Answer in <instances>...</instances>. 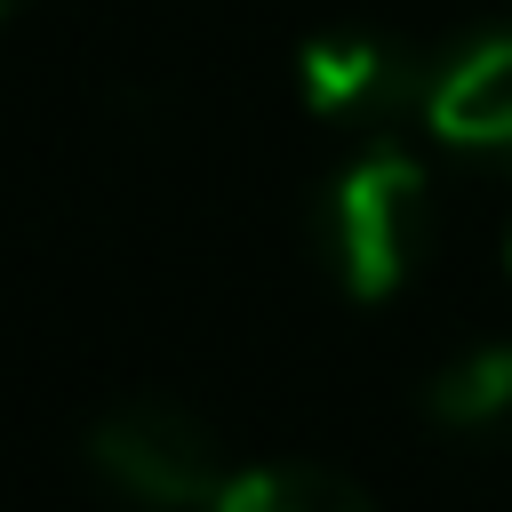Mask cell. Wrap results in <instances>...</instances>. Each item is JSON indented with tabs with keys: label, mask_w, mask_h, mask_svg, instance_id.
Here are the masks:
<instances>
[{
	"label": "cell",
	"mask_w": 512,
	"mask_h": 512,
	"mask_svg": "<svg viewBox=\"0 0 512 512\" xmlns=\"http://www.w3.org/2000/svg\"><path fill=\"white\" fill-rule=\"evenodd\" d=\"M424 128L456 152L512 160V32H472L432 64Z\"/></svg>",
	"instance_id": "277c9868"
},
{
	"label": "cell",
	"mask_w": 512,
	"mask_h": 512,
	"mask_svg": "<svg viewBox=\"0 0 512 512\" xmlns=\"http://www.w3.org/2000/svg\"><path fill=\"white\" fill-rule=\"evenodd\" d=\"M504 264H512V240H504Z\"/></svg>",
	"instance_id": "ba28073f"
},
{
	"label": "cell",
	"mask_w": 512,
	"mask_h": 512,
	"mask_svg": "<svg viewBox=\"0 0 512 512\" xmlns=\"http://www.w3.org/2000/svg\"><path fill=\"white\" fill-rule=\"evenodd\" d=\"M424 416L464 440H504L512 432V344H472L464 360H448L424 392Z\"/></svg>",
	"instance_id": "5b68a950"
},
{
	"label": "cell",
	"mask_w": 512,
	"mask_h": 512,
	"mask_svg": "<svg viewBox=\"0 0 512 512\" xmlns=\"http://www.w3.org/2000/svg\"><path fill=\"white\" fill-rule=\"evenodd\" d=\"M208 512H376V504L328 464H256L232 472Z\"/></svg>",
	"instance_id": "8992f818"
},
{
	"label": "cell",
	"mask_w": 512,
	"mask_h": 512,
	"mask_svg": "<svg viewBox=\"0 0 512 512\" xmlns=\"http://www.w3.org/2000/svg\"><path fill=\"white\" fill-rule=\"evenodd\" d=\"M88 464L104 472V488L152 504V512H184V504H216L224 496V448L216 432L184 408V400H112L88 432Z\"/></svg>",
	"instance_id": "7a4b0ae2"
},
{
	"label": "cell",
	"mask_w": 512,
	"mask_h": 512,
	"mask_svg": "<svg viewBox=\"0 0 512 512\" xmlns=\"http://www.w3.org/2000/svg\"><path fill=\"white\" fill-rule=\"evenodd\" d=\"M16 8H24V0H0V24H8V16H16Z\"/></svg>",
	"instance_id": "52a82bcc"
},
{
	"label": "cell",
	"mask_w": 512,
	"mask_h": 512,
	"mask_svg": "<svg viewBox=\"0 0 512 512\" xmlns=\"http://www.w3.org/2000/svg\"><path fill=\"white\" fill-rule=\"evenodd\" d=\"M312 224H320V256L336 288L360 304H384L408 288V272L432 248V176L400 144H368L360 160L328 176Z\"/></svg>",
	"instance_id": "6da1fadb"
},
{
	"label": "cell",
	"mask_w": 512,
	"mask_h": 512,
	"mask_svg": "<svg viewBox=\"0 0 512 512\" xmlns=\"http://www.w3.org/2000/svg\"><path fill=\"white\" fill-rule=\"evenodd\" d=\"M296 96L336 128H400V120H424L432 64L392 32L336 24L296 48Z\"/></svg>",
	"instance_id": "3957f363"
}]
</instances>
